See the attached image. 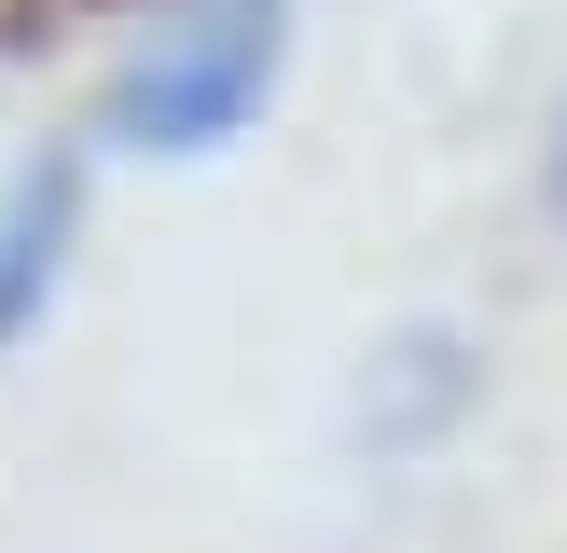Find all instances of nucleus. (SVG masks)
I'll return each mask as SVG.
<instances>
[{
    "label": "nucleus",
    "mask_w": 567,
    "mask_h": 553,
    "mask_svg": "<svg viewBox=\"0 0 567 553\" xmlns=\"http://www.w3.org/2000/svg\"><path fill=\"white\" fill-rule=\"evenodd\" d=\"M70 208H83V166H42V180L0 208V332H28V304L55 291V249H70Z\"/></svg>",
    "instance_id": "2"
},
{
    "label": "nucleus",
    "mask_w": 567,
    "mask_h": 553,
    "mask_svg": "<svg viewBox=\"0 0 567 553\" xmlns=\"http://www.w3.org/2000/svg\"><path fill=\"white\" fill-rule=\"evenodd\" d=\"M277 83V0H166L111 70V138L125 153H221Z\"/></svg>",
    "instance_id": "1"
},
{
    "label": "nucleus",
    "mask_w": 567,
    "mask_h": 553,
    "mask_svg": "<svg viewBox=\"0 0 567 553\" xmlns=\"http://www.w3.org/2000/svg\"><path fill=\"white\" fill-rule=\"evenodd\" d=\"M554 221H567V97H554Z\"/></svg>",
    "instance_id": "3"
}]
</instances>
